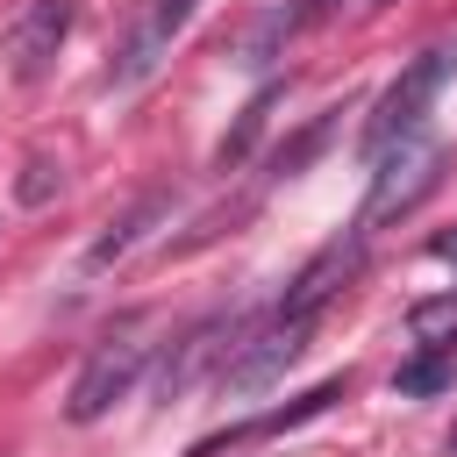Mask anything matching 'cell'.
Returning <instances> with one entry per match:
<instances>
[{"mask_svg":"<svg viewBox=\"0 0 457 457\" xmlns=\"http://www.w3.org/2000/svg\"><path fill=\"white\" fill-rule=\"evenodd\" d=\"M150 328H157L150 314H129V321H121V328H114V336L79 364L71 400H64V414H71V421H100L114 400H129V393H136V378H143V364H150V350H157V343H150Z\"/></svg>","mask_w":457,"mask_h":457,"instance_id":"obj_1","label":"cell"},{"mask_svg":"<svg viewBox=\"0 0 457 457\" xmlns=\"http://www.w3.org/2000/svg\"><path fill=\"white\" fill-rule=\"evenodd\" d=\"M457 71V43H436V50H421L393 86H386V100H378V114L364 121V157H378V150H393L400 136H421V121H428V100L443 93V79Z\"/></svg>","mask_w":457,"mask_h":457,"instance_id":"obj_2","label":"cell"},{"mask_svg":"<svg viewBox=\"0 0 457 457\" xmlns=\"http://www.w3.org/2000/svg\"><path fill=\"white\" fill-rule=\"evenodd\" d=\"M307 328H314V307H278L264 328H250L243 343H228L221 393H257V386H271V378L307 350Z\"/></svg>","mask_w":457,"mask_h":457,"instance_id":"obj_3","label":"cell"},{"mask_svg":"<svg viewBox=\"0 0 457 457\" xmlns=\"http://www.w3.org/2000/svg\"><path fill=\"white\" fill-rule=\"evenodd\" d=\"M186 21H193V0H143L136 21H129V36H121V50H114V64H107V86H114V93L143 86V79L171 57V43H179Z\"/></svg>","mask_w":457,"mask_h":457,"instance_id":"obj_4","label":"cell"},{"mask_svg":"<svg viewBox=\"0 0 457 457\" xmlns=\"http://www.w3.org/2000/svg\"><path fill=\"white\" fill-rule=\"evenodd\" d=\"M371 164H378V171H371L364 228H371V221H386V214H400V207H414V200L436 186V164H443V150H436L428 136H400V143H393V150H378Z\"/></svg>","mask_w":457,"mask_h":457,"instance_id":"obj_5","label":"cell"},{"mask_svg":"<svg viewBox=\"0 0 457 457\" xmlns=\"http://www.w3.org/2000/svg\"><path fill=\"white\" fill-rule=\"evenodd\" d=\"M64 36H71V0H29L7 21V64H14V79H43L50 57L64 50Z\"/></svg>","mask_w":457,"mask_h":457,"instance_id":"obj_6","label":"cell"},{"mask_svg":"<svg viewBox=\"0 0 457 457\" xmlns=\"http://www.w3.org/2000/svg\"><path fill=\"white\" fill-rule=\"evenodd\" d=\"M157 214H164V193H143V200H136V207H129L121 221H107V236H100V243L86 250V271H107L114 257H129V250L143 243V228H150Z\"/></svg>","mask_w":457,"mask_h":457,"instance_id":"obj_7","label":"cell"},{"mask_svg":"<svg viewBox=\"0 0 457 457\" xmlns=\"http://www.w3.org/2000/svg\"><path fill=\"white\" fill-rule=\"evenodd\" d=\"M221 336V321H200V328H186V343H179V357H164V371H157V400H179L200 371H207V357L221 350L214 343Z\"/></svg>","mask_w":457,"mask_h":457,"instance_id":"obj_8","label":"cell"},{"mask_svg":"<svg viewBox=\"0 0 457 457\" xmlns=\"http://www.w3.org/2000/svg\"><path fill=\"white\" fill-rule=\"evenodd\" d=\"M407 328H414L428 350H457V293H450V300H428V307H414V314H407Z\"/></svg>","mask_w":457,"mask_h":457,"instance_id":"obj_9","label":"cell"},{"mask_svg":"<svg viewBox=\"0 0 457 457\" xmlns=\"http://www.w3.org/2000/svg\"><path fill=\"white\" fill-rule=\"evenodd\" d=\"M450 371H457V350H436V357L400 371V393H436V386H450Z\"/></svg>","mask_w":457,"mask_h":457,"instance_id":"obj_10","label":"cell"},{"mask_svg":"<svg viewBox=\"0 0 457 457\" xmlns=\"http://www.w3.org/2000/svg\"><path fill=\"white\" fill-rule=\"evenodd\" d=\"M328 129H336V114H321V121H314V129H307L300 143H286V150L271 157V171H278V179H293V171H300V164H307V157H314V150L328 143Z\"/></svg>","mask_w":457,"mask_h":457,"instance_id":"obj_11","label":"cell"},{"mask_svg":"<svg viewBox=\"0 0 457 457\" xmlns=\"http://www.w3.org/2000/svg\"><path fill=\"white\" fill-rule=\"evenodd\" d=\"M50 186H57V164H50V157H29V179H21V200L36 207V200H50Z\"/></svg>","mask_w":457,"mask_h":457,"instance_id":"obj_12","label":"cell"},{"mask_svg":"<svg viewBox=\"0 0 457 457\" xmlns=\"http://www.w3.org/2000/svg\"><path fill=\"white\" fill-rule=\"evenodd\" d=\"M450 457H457V421H450Z\"/></svg>","mask_w":457,"mask_h":457,"instance_id":"obj_13","label":"cell"}]
</instances>
